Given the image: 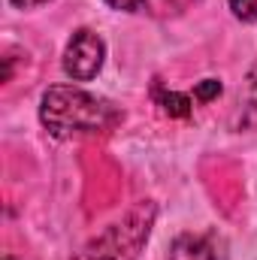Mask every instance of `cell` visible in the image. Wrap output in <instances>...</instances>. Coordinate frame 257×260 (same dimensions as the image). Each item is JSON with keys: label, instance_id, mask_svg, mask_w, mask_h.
I'll list each match as a JSON object with an SVG mask.
<instances>
[{"label": "cell", "instance_id": "cell-4", "mask_svg": "<svg viewBox=\"0 0 257 260\" xmlns=\"http://www.w3.org/2000/svg\"><path fill=\"white\" fill-rule=\"evenodd\" d=\"M170 260H227V245L218 233H185L173 242Z\"/></svg>", "mask_w": 257, "mask_h": 260}, {"label": "cell", "instance_id": "cell-7", "mask_svg": "<svg viewBox=\"0 0 257 260\" xmlns=\"http://www.w3.org/2000/svg\"><path fill=\"white\" fill-rule=\"evenodd\" d=\"M221 94V82L218 79H203L197 88H194V100H200V103H209V100H215Z\"/></svg>", "mask_w": 257, "mask_h": 260}, {"label": "cell", "instance_id": "cell-6", "mask_svg": "<svg viewBox=\"0 0 257 260\" xmlns=\"http://www.w3.org/2000/svg\"><path fill=\"white\" fill-rule=\"evenodd\" d=\"M227 3L239 21H257V0H227Z\"/></svg>", "mask_w": 257, "mask_h": 260}, {"label": "cell", "instance_id": "cell-1", "mask_svg": "<svg viewBox=\"0 0 257 260\" xmlns=\"http://www.w3.org/2000/svg\"><path fill=\"white\" fill-rule=\"evenodd\" d=\"M40 121L58 139L106 133L121 121V112L106 100L76 85H55L40 100Z\"/></svg>", "mask_w": 257, "mask_h": 260}, {"label": "cell", "instance_id": "cell-5", "mask_svg": "<svg viewBox=\"0 0 257 260\" xmlns=\"http://www.w3.org/2000/svg\"><path fill=\"white\" fill-rule=\"evenodd\" d=\"M157 103L164 106V112L167 115H173V118H185V115H191V106L194 100L188 94H176V91H167V94H160L157 97Z\"/></svg>", "mask_w": 257, "mask_h": 260}, {"label": "cell", "instance_id": "cell-3", "mask_svg": "<svg viewBox=\"0 0 257 260\" xmlns=\"http://www.w3.org/2000/svg\"><path fill=\"white\" fill-rule=\"evenodd\" d=\"M106 61V43L100 34L82 27L70 37L64 49V73L73 82H91Z\"/></svg>", "mask_w": 257, "mask_h": 260}, {"label": "cell", "instance_id": "cell-8", "mask_svg": "<svg viewBox=\"0 0 257 260\" xmlns=\"http://www.w3.org/2000/svg\"><path fill=\"white\" fill-rule=\"evenodd\" d=\"M112 9H118V12H136V9H142L148 0H106Z\"/></svg>", "mask_w": 257, "mask_h": 260}, {"label": "cell", "instance_id": "cell-2", "mask_svg": "<svg viewBox=\"0 0 257 260\" xmlns=\"http://www.w3.org/2000/svg\"><path fill=\"white\" fill-rule=\"evenodd\" d=\"M154 218L157 206L151 200H139L124 212V218L112 221L100 236H94L76 260H136L151 236Z\"/></svg>", "mask_w": 257, "mask_h": 260}, {"label": "cell", "instance_id": "cell-9", "mask_svg": "<svg viewBox=\"0 0 257 260\" xmlns=\"http://www.w3.org/2000/svg\"><path fill=\"white\" fill-rule=\"evenodd\" d=\"M15 9H37V6H46V3H52V0H9Z\"/></svg>", "mask_w": 257, "mask_h": 260}, {"label": "cell", "instance_id": "cell-10", "mask_svg": "<svg viewBox=\"0 0 257 260\" xmlns=\"http://www.w3.org/2000/svg\"><path fill=\"white\" fill-rule=\"evenodd\" d=\"M6 260H12V257H6Z\"/></svg>", "mask_w": 257, "mask_h": 260}]
</instances>
